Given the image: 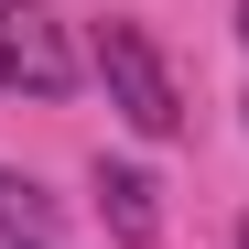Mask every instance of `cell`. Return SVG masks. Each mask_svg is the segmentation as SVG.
<instances>
[{
  "label": "cell",
  "instance_id": "4",
  "mask_svg": "<svg viewBox=\"0 0 249 249\" xmlns=\"http://www.w3.org/2000/svg\"><path fill=\"white\" fill-rule=\"evenodd\" d=\"M0 238H54V195L0 162Z\"/></svg>",
  "mask_w": 249,
  "mask_h": 249
},
{
  "label": "cell",
  "instance_id": "5",
  "mask_svg": "<svg viewBox=\"0 0 249 249\" xmlns=\"http://www.w3.org/2000/svg\"><path fill=\"white\" fill-rule=\"evenodd\" d=\"M0 249H54V238H0Z\"/></svg>",
  "mask_w": 249,
  "mask_h": 249
},
{
  "label": "cell",
  "instance_id": "1",
  "mask_svg": "<svg viewBox=\"0 0 249 249\" xmlns=\"http://www.w3.org/2000/svg\"><path fill=\"white\" fill-rule=\"evenodd\" d=\"M98 76H108V108L130 119L141 141H174L184 130V98H174V65H162V44L130 22V11H108L98 22Z\"/></svg>",
  "mask_w": 249,
  "mask_h": 249
},
{
  "label": "cell",
  "instance_id": "7",
  "mask_svg": "<svg viewBox=\"0 0 249 249\" xmlns=\"http://www.w3.org/2000/svg\"><path fill=\"white\" fill-rule=\"evenodd\" d=\"M238 249H249V217H238Z\"/></svg>",
  "mask_w": 249,
  "mask_h": 249
},
{
  "label": "cell",
  "instance_id": "3",
  "mask_svg": "<svg viewBox=\"0 0 249 249\" xmlns=\"http://www.w3.org/2000/svg\"><path fill=\"white\" fill-rule=\"evenodd\" d=\"M87 184H98V217H108L119 249H152V238H162V217H152V174H130V162H108V152H98V174H87Z\"/></svg>",
  "mask_w": 249,
  "mask_h": 249
},
{
  "label": "cell",
  "instance_id": "6",
  "mask_svg": "<svg viewBox=\"0 0 249 249\" xmlns=\"http://www.w3.org/2000/svg\"><path fill=\"white\" fill-rule=\"evenodd\" d=\"M238 44H249V0H238Z\"/></svg>",
  "mask_w": 249,
  "mask_h": 249
},
{
  "label": "cell",
  "instance_id": "2",
  "mask_svg": "<svg viewBox=\"0 0 249 249\" xmlns=\"http://www.w3.org/2000/svg\"><path fill=\"white\" fill-rule=\"evenodd\" d=\"M76 33L44 11V0H0V87L11 98H65L76 87Z\"/></svg>",
  "mask_w": 249,
  "mask_h": 249
}]
</instances>
